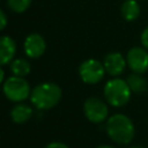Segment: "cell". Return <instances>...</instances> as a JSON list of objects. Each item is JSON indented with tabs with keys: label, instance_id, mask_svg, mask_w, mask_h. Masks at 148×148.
<instances>
[{
	"label": "cell",
	"instance_id": "6da1fadb",
	"mask_svg": "<svg viewBox=\"0 0 148 148\" xmlns=\"http://www.w3.org/2000/svg\"><path fill=\"white\" fill-rule=\"evenodd\" d=\"M105 128L109 138L119 145L130 143L135 134L133 121L123 113H116L109 117Z\"/></svg>",
	"mask_w": 148,
	"mask_h": 148
},
{
	"label": "cell",
	"instance_id": "7a4b0ae2",
	"mask_svg": "<svg viewBox=\"0 0 148 148\" xmlns=\"http://www.w3.org/2000/svg\"><path fill=\"white\" fill-rule=\"evenodd\" d=\"M61 88L53 82H43L36 86L30 94V101L38 110H50L61 99Z\"/></svg>",
	"mask_w": 148,
	"mask_h": 148
},
{
	"label": "cell",
	"instance_id": "3957f363",
	"mask_svg": "<svg viewBox=\"0 0 148 148\" xmlns=\"http://www.w3.org/2000/svg\"><path fill=\"white\" fill-rule=\"evenodd\" d=\"M103 92L106 102L114 108H121L126 105L132 95L126 80L120 77H113L109 80L104 86Z\"/></svg>",
	"mask_w": 148,
	"mask_h": 148
},
{
	"label": "cell",
	"instance_id": "277c9868",
	"mask_svg": "<svg viewBox=\"0 0 148 148\" xmlns=\"http://www.w3.org/2000/svg\"><path fill=\"white\" fill-rule=\"evenodd\" d=\"M2 91L9 101L15 103L25 101L28 97H30V94H31L28 81L24 77H18L15 75L8 77L3 82Z\"/></svg>",
	"mask_w": 148,
	"mask_h": 148
},
{
	"label": "cell",
	"instance_id": "5b68a950",
	"mask_svg": "<svg viewBox=\"0 0 148 148\" xmlns=\"http://www.w3.org/2000/svg\"><path fill=\"white\" fill-rule=\"evenodd\" d=\"M104 65L96 59H88L83 61L79 67L80 79L88 84H96L104 77Z\"/></svg>",
	"mask_w": 148,
	"mask_h": 148
},
{
	"label": "cell",
	"instance_id": "8992f818",
	"mask_svg": "<svg viewBox=\"0 0 148 148\" xmlns=\"http://www.w3.org/2000/svg\"><path fill=\"white\" fill-rule=\"evenodd\" d=\"M83 112L89 121L94 124H99L108 118L109 109L105 102H103L101 98L89 97L83 104Z\"/></svg>",
	"mask_w": 148,
	"mask_h": 148
},
{
	"label": "cell",
	"instance_id": "52a82bcc",
	"mask_svg": "<svg viewBox=\"0 0 148 148\" xmlns=\"http://www.w3.org/2000/svg\"><path fill=\"white\" fill-rule=\"evenodd\" d=\"M126 62L133 73H146L148 71V50L141 46L130 49L126 54Z\"/></svg>",
	"mask_w": 148,
	"mask_h": 148
},
{
	"label": "cell",
	"instance_id": "ba28073f",
	"mask_svg": "<svg viewBox=\"0 0 148 148\" xmlns=\"http://www.w3.org/2000/svg\"><path fill=\"white\" fill-rule=\"evenodd\" d=\"M103 65H104L105 72L109 75L113 77H118L124 73L127 62L120 52H111L105 56Z\"/></svg>",
	"mask_w": 148,
	"mask_h": 148
},
{
	"label": "cell",
	"instance_id": "9c48e42d",
	"mask_svg": "<svg viewBox=\"0 0 148 148\" xmlns=\"http://www.w3.org/2000/svg\"><path fill=\"white\" fill-rule=\"evenodd\" d=\"M23 49L29 58H39L46 50V42L39 34H30L24 39Z\"/></svg>",
	"mask_w": 148,
	"mask_h": 148
},
{
	"label": "cell",
	"instance_id": "30bf717a",
	"mask_svg": "<svg viewBox=\"0 0 148 148\" xmlns=\"http://www.w3.org/2000/svg\"><path fill=\"white\" fill-rule=\"evenodd\" d=\"M16 53V43L9 36L0 37V66L9 64Z\"/></svg>",
	"mask_w": 148,
	"mask_h": 148
},
{
	"label": "cell",
	"instance_id": "8fae6325",
	"mask_svg": "<svg viewBox=\"0 0 148 148\" xmlns=\"http://www.w3.org/2000/svg\"><path fill=\"white\" fill-rule=\"evenodd\" d=\"M32 116V109L28 104L17 103L10 110V118L16 124H23L28 121Z\"/></svg>",
	"mask_w": 148,
	"mask_h": 148
},
{
	"label": "cell",
	"instance_id": "7c38bea8",
	"mask_svg": "<svg viewBox=\"0 0 148 148\" xmlns=\"http://www.w3.org/2000/svg\"><path fill=\"white\" fill-rule=\"evenodd\" d=\"M126 82L134 94H145L148 90V81L145 76H142L139 73H132L126 77Z\"/></svg>",
	"mask_w": 148,
	"mask_h": 148
},
{
	"label": "cell",
	"instance_id": "4fadbf2b",
	"mask_svg": "<svg viewBox=\"0 0 148 148\" xmlns=\"http://www.w3.org/2000/svg\"><path fill=\"white\" fill-rule=\"evenodd\" d=\"M120 13L125 21L132 22V21H135L140 16L141 8L136 0H125L121 5Z\"/></svg>",
	"mask_w": 148,
	"mask_h": 148
},
{
	"label": "cell",
	"instance_id": "5bb4252c",
	"mask_svg": "<svg viewBox=\"0 0 148 148\" xmlns=\"http://www.w3.org/2000/svg\"><path fill=\"white\" fill-rule=\"evenodd\" d=\"M10 71L15 76L25 77L30 73L31 67H30V64L28 60H25L23 58H18V59H15L10 64Z\"/></svg>",
	"mask_w": 148,
	"mask_h": 148
},
{
	"label": "cell",
	"instance_id": "9a60e30c",
	"mask_svg": "<svg viewBox=\"0 0 148 148\" xmlns=\"http://www.w3.org/2000/svg\"><path fill=\"white\" fill-rule=\"evenodd\" d=\"M32 0H7L9 8L15 13H23L25 12Z\"/></svg>",
	"mask_w": 148,
	"mask_h": 148
},
{
	"label": "cell",
	"instance_id": "2e32d148",
	"mask_svg": "<svg viewBox=\"0 0 148 148\" xmlns=\"http://www.w3.org/2000/svg\"><path fill=\"white\" fill-rule=\"evenodd\" d=\"M140 42L142 47H145L146 50H148V25L142 30L141 36H140Z\"/></svg>",
	"mask_w": 148,
	"mask_h": 148
},
{
	"label": "cell",
	"instance_id": "e0dca14e",
	"mask_svg": "<svg viewBox=\"0 0 148 148\" xmlns=\"http://www.w3.org/2000/svg\"><path fill=\"white\" fill-rule=\"evenodd\" d=\"M6 25H7V16L3 13V10L0 9V31L3 30L6 28Z\"/></svg>",
	"mask_w": 148,
	"mask_h": 148
},
{
	"label": "cell",
	"instance_id": "ac0fdd59",
	"mask_svg": "<svg viewBox=\"0 0 148 148\" xmlns=\"http://www.w3.org/2000/svg\"><path fill=\"white\" fill-rule=\"evenodd\" d=\"M45 148H69L67 145H65L64 142H59V141H54V142H51L49 143Z\"/></svg>",
	"mask_w": 148,
	"mask_h": 148
},
{
	"label": "cell",
	"instance_id": "d6986e66",
	"mask_svg": "<svg viewBox=\"0 0 148 148\" xmlns=\"http://www.w3.org/2000/svg\"><path fill=\"white\" fill-rule=\"evenodd\" d=\"M3 77H5V72H3V69H2L1 66H0V83H2Z\"/></svg>",
	"mask_w": 148,
	"mask_h": 148
},
{
	"label": "cell",
	"instance_id": "ffe728a7",
	"mask_svg": "<svg viewBox=\"0 0 148 148\" xmlns=\"http://www.w3.org/2000/svg\"><path fill=\"white\" fill-rule=\"evenodd\" d=\"M96 148H114V147L109 146V145H102V146H98V147H96Z\"/></svg>",
	"mask_w": 148,
	"mask_h": 148
},
{
	"label": "cell",
	"instance_id": "44dd1931",
	"mask_svg": "<svg viewBox=\"0 0 148 148\" xmlns=\"http://www.w3.org/2000/svg\"><path fill=\"white\" fill-rule=\"evenodd\" d=\"M128 148H142V147H139V146H131V147H128Z\"/></svg>",
	"mask_w": 148,
	"mask_h": 148
}]
</instances>
